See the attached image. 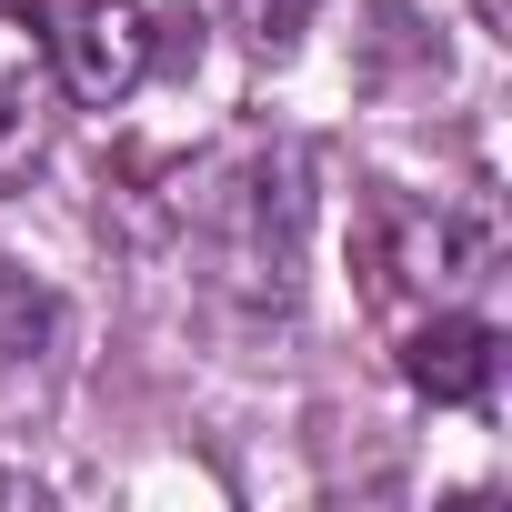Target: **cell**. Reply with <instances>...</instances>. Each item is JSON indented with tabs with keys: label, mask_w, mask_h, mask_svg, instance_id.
Wrapping results in <instances>:
<instances>
[{
	"label": "cell",
	"mask_w": 512,
	"mask_h": 512,
	"mask_svg": "<svg viewBox=\"0 0 512 512\" xmlns=\"http://www.w3.org/2000/svg\"><path fill=\"white\" fill-rule=\"evenodd\" d=\"M51 342H61V292L31 282L21 262H0V382H21Z\"/></svg>",
	"instance_id": "8992f818"
},
{
	"label": "cell",
	"mask_w": 512,
	"mask_h": 512,
	"mask_svg": "<svg viewBox=\"0 0 512 512\" xmlns=\"http://www.w3.org/2000/svg\"><path fill=\"white\" fill-rule=\"evenodd\" d=\"M492 372H502V332L482 312H432V322L402 332V382L422 402H482Z\"/></svg>",
	"instance_id": "5b68a950"
},
{
	"label": "cell",
	"mask_w": 512,
	"mask_h": 512,
	"mask_svg": "<svg viewBox=\"0 0 512 512\" xmlns=\"http://www.w3.org/2000/svg\"><path fill=\"white\" fill-rule=\"evenodd\" d=\"M41 31H51V71L91 111H121L141 91V71H151V11L141 0H61Z\"/></svg>",
	"instance_id": "3957f363"
},
{
	"label": "cell",
	"mask_w": 512,
	"mask_h": 512,
	"mask_svg": "<svg viewBox=\"0 0 512 512\" xmlns=\"http://www.w3.org/2000/svg\"><path fill=\"white\" fill-rule=\"evenodd\" d=\"M312 31V0H262V51H292Z\"/></svg>",
	"instance_id": "52a82bcc"
},
{
	"label": "cell",
	"mask_w": 512,
	"mask_h": 512,
	"mask_svg": "<svg viewBox=\"0 0 512 512\" xmlns=\"http://www.w3.org/2000/svg\"><path fill=\"white\" fill-rule=\"evenodd\" d=\"M11 502H41V492H31V482H21L11 462H0V512H11Z\"/></svg>",
	"instance_id": "ba28073f"
},
{
	"label": "cell",
	"mask_w": 512,
	"mask_h": 512,
	"mask_svg": "<svg viewBox=\"0 0 512 512\" xmlns=\"http://www.w3.org/2000/svg\"><path fill=\"white\" fill-rule=\"evenodd\" d=\"M51 91H61L51 31H41L31 11H0V181L41 161V141H51Z\"/></svg>",
	"instance_id": "277c9868"
},
{
	"label": "cell",
	"mask_w": 512,
	"mask_h": 512,
	"mask_svg": "<svg viewBox=\"0 0 512 512\" xmlns=\"http://www.w3.org/2000/svg\"><path fill=\"white\" fill-rule=\"evenodd\" d=\"M191 272L231 312H292L312 251V151L302 141H231L181 181Z\"/></svg>",
	"instance_id": "6da1fadb"
},
{
	"label": "cell",
	"mask_w": 512,
	"mask_h": 512,
	"mask_svg": "<svg viewBox=\"0 0 512 512\" xmlns=\"http://www.w3.org/2000/svg\"><path fill=\"white\" fill-rule=\"evenodd\" d=\"M492 272V221H462V211H412V201H382L372 221V292L402 302V292H462Z\"/></svg>",
	"instance_id": "7a4b0ae2"
}]
</instances>
